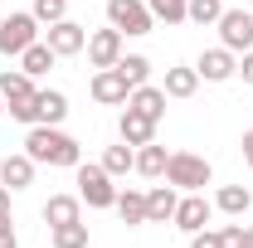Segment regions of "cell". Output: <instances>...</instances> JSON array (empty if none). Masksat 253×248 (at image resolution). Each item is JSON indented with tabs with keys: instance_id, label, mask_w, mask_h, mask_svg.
Returning a JSON list of instances; mask_svg holds the SVG:
<instances>
[{
	"instance_id": "6da1fadb",
	"label": "cell",
	"mask_w": 253,
	"mask_h": 248,
	"mask_svg": "<svg viewBox=\"0 0 253 248\" xmlns=\"http://www.w3.org/2000/svg\"><path fill=\"white\" fill-rule=\"evenodd\" d=\"M25 156H30L34 165H63V170H73V165L83 161V146H78L68 131H59V126L34 122L30 136H25Z\"/></svg>"
},
{
	"instance_id": "7a4b0ae2",
	"label": "cell",
	"mask_w": 253,
	"mask_h": 248,
	"mask_svg": "<svg viewBox=\"0 0 253 248\" xmlns=\"http://www.w3.org/2000/svg\"><path fill=\"white\" fill-rule=\"evenodd\" d=\"M166 180L180 190V195H195V190H205L210 180H214V170H210V161L195 151H170V161H166Z\"/></svg>"
},
{
	"instance_id": "3957f363",
	"label": "cell",
	"mask_w": 253,
	"mask_h": 248,
	"mask_svg": "<svg viewBox=\"0 0 253 248\" xmlns=\"http://www.w3.org/2000/svg\"><path fill=\"white\" fill-rule=\"evenodd\" d=\"M73 170H78V200H83L88 209H112V205H117V185H112V175L102 170V161H97V165H83V161H78Z\"/></svg>"
},
{
	"instance_id": "277c9868",
	"label": "cell",
	"mask_w": 253,
	"mask_h": 248,
	"mask_svg": "<svg viewBox=\"0 0 253 248\" xmlns=\"http://www.w3.org/2000/svg\"><path fill=\"white\" fill-rule=\"evenodd\" d=\"M34 39H39V20H34L30 10H15V15L0 20V54L5 59H20Z\"/></svg>"
},
{
	"instance_id": "5b68a950",
	"label": "cell",
	"mask_w": 253,
	"mask_h": 248,
	"mask_svg": "<svg viewBox=\"0 0 253 248\" xmlns=\"http://www.w3.org/2000/svg\"><path fill=\"white\" fill-rule=\"evenodd\" d=\"M107 25L122 34H151L156 15L146 10V0H107Z\"/></svg>"
},
{
	"instance_id": "8992f818",
	"label": "cell",
	"mask_w": 253,
	"mask_h": 248,
	"mask_svg": "<svg viewBox=\"0 0 253 248\" xmlns=\"http://www.w3.org/2000/svg\"><path fill=\"white\" fill-rule=\"evenodd\" d=\"M214 30H219V44L229 54H249L253 49V10H224Z\"/></svg>"
},
{
	"instance_id": "52a82bcc",
	"label": "cell",
	"mask_w": 253,
	"mask_h": 248,
	"mask_svg": "<svg viewBox=\"0 0 253 248\" xmlns=\"http://www.w3.org/2000/svg\"><path fill=\"white\" fill-rule=\"evenodd\" d=\"M210 219H214V205L205 200V190H195V195H180V205H175V219H170V224H175L180 234H200Z\"/></svg>"
},
{
	"instance_id": "ba28073f",
	"label": "cell",
	"mask_w": 253,
	"mask_h": 248,
	"mask_svg": "<svg viewBox=\"0 0 253 248\" xmlns=\"http://www.w3.org/2000/svg\"><path fill=\"white\" fill-rule=\"evenodd\" d=\"M44 44H49L59 59H73V54H83V49H88V30H83L78 20H59V25H49V30H44Z\"/></svg>"
},
{
	"instance_id": "9c48e42d",
	"label": "cell",
	"mask_w": 253,
	"mask_h": 248,
	"mask_svg": "<svg viewBox=\"0 0 253 248\" xmlns=\"http://www.w3.org/2000/svg\"><path fill=\"white\" fill-rule=\"evenodd\" d=\"M126 49H122V30H93L88 34V63L93 68H117V59H122Z\"/></svg>"
},
{
	"instance_id": "30bf717a",
	"label": "cell",
	"mask_w": 253,
	"mask_h": 248,
	"mask_svg": "<svg viewBox=\"0 0 253 248\" xmlns=\"http://www.w3.org/2000/svg\"><path fill=\"white\" fill-rule=\"evenodd\" d=\"M195 73L205 78V83H229L234 73H239V54H229V49H205L200 54V63H195Z\"/></svg>"
},
{
	"instance_id": "8fae6325",
	"label": "cell",
	"mask_w": 253,
	"mask_h": 248,
	"mask_svg": "<svg viewBox=\"0 0 253 248\" xmlns=\"http://www.w3.org/2000/svg\"><path fill=\"white\" fill-rule=\"evenodd\" d=\"M93 97L102 102V107H126L131 83H126L117 68H97V73H93Z\"/></svg>"
},
{
	"instance_id": "7c38bea8",
	"label": "cell",
	"mask_w": 253,
	"mask_h": 248,
	"mask_svg": "<svg viewBox=\"0 0 253 248\" xmlns=\"http://www.w3.org/2000/svg\"><path fill=\"white\" fill-rule=\"evenodd\" d=\"M126 146H146V141H156V122L146 117V112H136V107H122V122H117Z\"/></svg>"
},
{
	"instance_id": "4fadbf2b",
	"label": "cell",
	"mask_w": 253,
	"mask_h": 248,
	"mask_svg": "<svg viewBox=\"0 0 253 248\" xmlns=\"http://www.w3.org/2000/svg\"><path fill=\"white\" fill-rule=\"evenodd\" d=\"M175 205H180V190L170 185H156L151 195H146V224H170L175 219Z\"/></svg>"
},
{
	"instance_id": "5bb4252c",
	"label": "cell",
	"mask_w": 253,
	"mask_h": 248,
	"mask_svg": "<svg viewBox=\"0 0 253 248\" xmlns=\"http://www.w3.org/2000/svg\"><path fill=\"white\" fill-rule=\"evenodd\" d=\"M0 185H5V190H30L34 185V161L25 151L5 156V161H0Z\"/></svg>"
},
{
	"instance_id": "9a60e30c",
	"label": "cell",
	"mask_w": 253,
	"mask_h": 248,
	"mask_svg": "<svg viewBox=\"0 0 253 248\" xmlns=\"http://www.w3.org/2000/svg\"><path fill=\"white\" fill-rule=\"evenodd\" d=\"M166 88H156V83H141V88H131V97H126V107H136V112H146L151 122H161L166 117Z\"/></svg>"
},
{
	"instance_id": "2e32d148",
	"label": "cell",
	"mask_w": 253,
	"mask_h": 248,
	"mask_svg": "<svg viewBox=\"0 0 253 248\" xmlns=\"http://www.w3.org/2000/svg\"><path fill=\"white\" fill-rule=\"evenodd\" d=\"M214 209L229 219H244L253 209V190L249 185H219V195H214Z\"/></svg>"
},
{
	"instance_id": "e0dca14e",
	"label": "cell",
	"mask_w": 253,
	"mask_h": 248,
	"mask_svg": "<svg viewBox=\"0 0 253 248\" xmlns=\"http://www.w3.org/2000/svg\"><path fill=\"white\" fill-rule=\"evenodd\" d=\"M73 219H83V200H78V195H49L44 224L54 229V224H73Z\"/></svg>"
},
{
	"instance_id": "ac0fdd59",
	"label": "cell",
	"mask_w": 253,
	"mask_h": 248,
	"mask_svg": "<svg viewBox=\"0 0 253 248\" xmlns=\"http://www.w3.org/2000/svg\"><path fill=\"white\" fill-rule=\"evenodd\" d=\"M34 107H39V122L44 126H59L63 117H68V97H63L59 88H39V93H34Z\"/></svg>"
},
{
	"instance_id": "d6986e66",
	"label": "cell",
	"mask_w": 253,
	"mask_h": 248,
	"mask_svg": "<svg viewBox=\"0 0 253 248\" xmlns=\"http://www.w3.org/2000/svg\"><path fill=\"white\" fill-rule=\"evenodd\" d=\"M166 97H195V88H200V73L190 68V63H175V68H166Z\"/></svg>"
},
{
	"instance_id": "ffe728a7",
	"label": "cell",
	"mask_w": 253,
	"mask_h": 248,
	"mask_svg": "<svg viewBox=\"0 0 253 248\" xmlns=\"http://www.w3.org/2000/svg\"><path fill=\"white\" fill-rule=\"evenodd\" d=\"M166 161H170V151H166V146H156V141L136 146V175H146V180H161V175H166Z\"/></svg>"
},
{
	"instance_id": "44dd1931",
	"label": "cell",
	"mask_w": 253,
	"mask_h": 248,
	"mask_svg": "<svg viewBox=\"0 0 253 248\" xmlns=\"http://www.w3.org/2000/svg\"><path fill=\"white\" fill-rule=\"evenodd\" d=\"M54 63H59V54H54V49H49V44H44V39H34L30 49H25V54H20V68H25V73H30V78H44V73H49V68H54Z\"/></svg>"
},
{
	"instance_id": "7402d4cb",
	"label": "cell",
	"mask_w": 253,
	"mask_h": 248,
	"mask_svg": "<svg viewBox=\"0 0 253 248\" xmlns=\"http://www.w3.org/2000/svg\"><path fill=\"white\" fill-rule=\"evenodd\" d=\"M39 88H34V78L25 73V68H5L0 73V97L5 102H20V97H34Z\"/></svg>"
},
{
	"instance_id": "603a6c76",
	"label": "cell",
	"mask_w": 253,
	"mask_h": 248,
	"mask_svg": "<svg viewBox=\"0 0 253 248\" xmlns=\"http://www.w3.org/2000/svg\"><path fill=\"white\" fill-rule=\"evenodd\" d=\"M122 224H146V195L141 190H117V205H112Z\"/></svg>"
},
{
	"instance_id": "cb8c5ba5",
	"label": "cell",
	"mask_w": 253,
	"mask_h": 248,
	"mask_svg": "<svg viewBox=\"0 0 253 248\" xmlns=\"http://www.w3.org/2000/svg\"><path fill=\"white\" fill-rule=\"evenodd\" d=\"M102 170H107V175H112V180H117V175H126V170H136V146H107V151H102Z\"/></svg>"
},
{
	"instance_id": "d4e9b609",
	"label": "cell",
	"mask_w": 253,
	"mask_h": 248,
	"mask_svg": "<svg viewBox=\"0 0 253 248\" xmlns=\"http://www.w3.org/2000/svg\"><path fill=\"white\" fill-rule=\"evenodd\" d=\"M117 73H122L131 88H141V83L151 78V59H146V54H122V59H117Z\"/></svg>"
},
{
	"instance_id": "484cf974",
	"label": "cell",
	"mask_w": 253,
	"mask_h": 248,
	"mask_svg": "<svg viewBox=\"0 0 253 248\" xmlns=\"http://www.w3.org/2000/svg\"><path fill=\"white\" fill-rule=\"evenodd\" d=\"M54 248H88V224H83V219L54 224Z\"/></svg>"
},
{
	"instance_id": "4316f807",
	"label": "cell",
	"mask_w": 253,
	"mask_h": 248,
	"mask_svg": "<svg viewBox=\"0 0 253 248\" xmlns=\"http://www.w3.org/2000/svg\"><path fill=\"white\" fill-rule=\"evenodd\" d=\"M219 15H224V0H190L185 10L190 25H219Z\"/></svg>"
},
{
	"instance_id": "83f0119b",
	"label": "cell",
	"mask_w": 253,
	"mask_h": 248,
	"mask_svg": "<svg viewBox=\"0 0 253 248\" xmlns=\"http://www.w3.org/2000/svg\"><path fill=\"white\" fill-rule=\"evenodd\" d=\"M30 15L49 30V25H59V20H68V0H34L30 5Z\"/></svg>"
},
{
	"instance_id": "f1b7e54d",
	"label": "cell",
	"mask_w": 253,
	"mask_h": 248,
	"mask_svg": "<svg viewBox=\"0 0 253 248\" xmlns=\"http://www.w3.org/2000/svg\"><path fill=\"white\" fill-rule=\"evenodd\" d=\"M146 10H151L156 20H166V25H185L190 0H146Z\"/></svg>"
},
{
	"instance_id": "f546056e",
	"label": "cell",
	"mask_w": 253,
	"mask_h": 248,
	"mask_svg": "<svg viewBox=\"0 0 253 248\" xmlns=\"http://www.w3.org/2000/svg\"><path fill=\"white\" fill-rule=\"evenodd\" d=\"M5 107H10V117H15V122H25V126H34V122H39V107H34V97H20V102H5Z\"/></svg>"
},
{
	"instance_id": "4dcf8cb0",
	"label": "cell",
	"mask_w": 253,
	"mask_h": 248,
	"mask_svg": "<svg viewBox=\"0 0 253 248\" xmlns=\"http://www.w3.org/2000/svg\"><path fill=\"white\" fill-rule=\"evenodd\" d=\"M0 248H20V234H15V219L0 214Z\"/></svg>"
},
{
	"instance_id": "1f68e13d",
	"label": "cell",
	"mask_w": 253,
	"mask_h": 248,
	"mask_svg": "<svg viewBox=\"0 0 253 248\" xmlns=\"http://www.w3.org/2000/svg\"><path fill=\"white\" fill-rule=\"evenodd\" d=\"M219 244L224 248H244V224H224V229H219Z\"/></svg>"
},
{
	"instance_id": "d6a6232c",
	"label": "cell",
	"mask_w": 253,
	"mask_h": 248,
	"mask_svg": "<svg viewBox=\"0 0 253 248\" xmlns=\"http://www.w3.org/2000/svg\"><path fill=\"white\" fill-rule=\"evenodd\" d=\"M190 248H224V244L214 229H200V234H190Z\"/></svg>"
},
{
	"instance_id": "836d02e7",
	"label": "cell",
	"mask_w": 253,
	"mask_h": 248,
	"mask_svg": "<svg viewBox=\"0 0 253 248\" xmlns=\"http://www.w3.org/2000/svg\"><path fill=\"white\" fill-rule=\"evenodd\" d=\"M239 73H244V83L253 88V49H249V54H239Z\"/></svg>"
},
{
	"instance_id": "e575fe53",
	"label": "cell",
	"mask_w": 253,
	"mask_h": 248,
	"mask_svg": "<svg viewBox=\"0 0 253 248\" xmlns=\"http://www.w3.org/2000/svg\"><path fill=\"white\" fill-rule=\"evenodd\" d=\"M239 146H244V165H249V170H253V126H249V131H244V141H239Z\"/></svg>"
},
{
	"instance_id": "d590c367",
	"label": "cell",
	"mask_w": 253,
	"mask_h": 248,
	"mask_svg": "<svg viewBox=\"0 0 253 248\" xmlns=\"http://www.w3.org/2000/svg\"><path fill=\"white\" fill-rule=\"evenodd\" d=\"M10 195H15V190H5V185H0V214H10Z\"/></svg>"
},
{
	"instance_id": "8d00e7d4",
	"label": "cell",
	"mask_w": 253,
	"mask_h": 248,
	"mask_svg": "<svg viewBox=\"0 0 253 248\" xmlns=\"http://www.w3.org/2000/svg\"><path fill=\"white\" fill-rule=\"evenodd\" d=\"M244 248H253V229H244Z\"/></svg>"
},
{
	"instance_id": "74e56055",
	"label": "cell",
	"mask_w": 253,
	"mask_h": 248,
	"mask_svg": "<svg viewBox=\"0 0 253 248\" xmlns=\"http://www.w3.org/2000/svg\"><path fill=\"white\" fill-rule=\"evenodd\" d=\"M0 112H5V97H0Z\"/></svg>"
},
{
	"instance_id": "f35d334b",
	"label": "cell",
	"mask_w": 253,
	"mask_h": 248,
	"mask_svg": "<svg viewBox=\"0 0 253 248\" xmlns=\"http://www.w3.org/2000/svg\"><path fill=\"white\" fill-rule=\"evenodd\" d=\"M249 5H253V0H249Z\"/></svg>"
}]
</instances>
